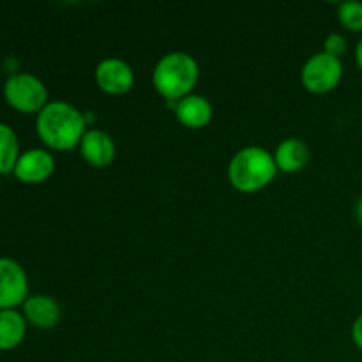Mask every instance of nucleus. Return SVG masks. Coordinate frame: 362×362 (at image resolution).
<instances>
[{
    "label": "nucleus",
    "instance_id": "16",
    "mask_svg": "<svg viewBox=\"0 0 362 362\" xmlns=\"http://www.w3.org/2000/svg\"><path fill=\"white\" fill-rule=\"evenodd\" d=\"M324 52L336 57V59H341L346 52V39L341 34L327 35V39L324 42Z\"/></svg>",
    "mask_w": 362,
    "mask_h": 362
},
{
    "label": "nucleus",
    "instance_id": "3",
    "mask_svg": "<svg viewBox=\"0 0 362 362\" xmlns=\"http://www.w3.org/2000/svg\"><path fill=\"white\" fill-rule=\"evenodd\" d=\"M276 172L274 154L262 147H244L230 161L228 179L235 189L257 193L272 182Z\"/></svg>",
    "mask_w": 362,
    "mask_h": 362
},
{
    "label": "nucleus",
    "instance_id": "1",
    "mask_svg": "<svg viewBox=\"0 0 362 362\" xmlns=\"http://www.w3.org/2000/svg\"><path fill=\"white\" fill-rule=\"evenodd\" d=\"M35 129L39 138L53 151H69L80 145L87 133L85 115L66 101H52L37 113Z\"/></svg>",
    "mask_w": 362,
    "mask_h": 362
},
{
    "label": "nucleus",
    "instance_id": "17",
    "mask_svg": "<svg viewBox=\"0 0 362 362\" xmlns=\"http://www.w3.org/2000/svg\"><path fill=\"white\" fill-rule=\"evenodd\" d=\"M352 338H354V343H356V345L362 350V315H361L359 318H357L356 322H354V325H352Z\"/></svg>",
    "mask_w": 362,
    "mask_h": 362
},
{
    "label": "nucleus",
    "instance_id": "19",
    "mask_svg": "<svg viewBox=\"0 0 362 362\" xmlns=\"http://www.w3.org/2000/svg\"><path fill=\"white\" fill-rule=\"evenodd\" d=\"M356 212H357V219H359V221H361V225H362V198H361L359 202H357Z\"/></svg>",
    "mask_w": 362,
    "mask_h": 362
},
{
    "label": "nucleus",
    "instance_id": "9",
    "mask_svg": "<svg viewBox=\"0 0 362 362\" xmlns=\"http://www.w3.org/2000/svg\"><path fill=\"white\" fill-rule=\"evenodd\" d=\"M81 158L95 168H105L115 159V141L101 129H87L80 141Z\"/></svg>",
    "mask_w": 362,
    "mask_h": 362
},
{
    "label": "nucleus",
    "instance_id": "11",
    "mask_svg": "<svg viewBox=\"0 0 362 362\" xmlns=\"http://www.w3.org/2000/svg\"><path fill=\"white\" fill-rule=\"evenodd\" d=\"M175 117L189 129L205 127L212 119V106L204 95L189 94L175 103Z\"/></svg>",
    "mask_w": 362,
    "mask_h": 362
},
{
    "label": "nucleus",
    "instance_id": "8",
    "mask_svg": "<svg viewBox=\"0 0 362 362\" xmlns=\"http://www.w3.org/2000/svg\"><path fill=\"white\" fill-rule=\"evenodd\" d=\"M55 172V159L45 148H30L21 152L13 173L25 184H41Z\"/></svg>",
    "mask_w": 362,
    "mask_h": 362
},
{
    "label": "nucleus",
    "instance_id": "15",
    "mask_svg": "<svg viewBox=\"0 0 362 362\" xmlns=\"http://www.w3.org/2000/svg\"><path fill=\"white\" fill-rule=\"evenodd\" d=\"M338 18L346 30L362 32V2L349 0V2L339 4Z\"/></svg>",
    "mask_w": 362,
    "mask_h": 362
},
{
    "label": "nucleus",
    "instance_id": "5",
    "mask_svg": "<svg viewBox=\"0 0 362 362\" xmlns=\"http://www.w3.org/2000/svg\"><path fill=\"white\" fill-rule=\"evenodd\" d=\"M341 59H336L325 52L315 53L303 67V85L313 94L331 92L341 81Z\"/></svg>",
    "mask_w": 362,
    "mask_h": 362
},
{
    "label": "nucleus",
    "instance_id": "7",
    "mask_svg": "<svg viewBox=\"0 0 362 362\" xmlns=\"http://www.w3.org/2000/svg\"><path fill=\"white\" fill-rule=\"evenodd\" d=\"M95 83L106 94L122 95L133 87L134 73L127 62L110 57L101 60L95 67Z\"/></svg>",
    "mask_w": 362,
    "mask_h": 362
},
{
    "label": "nucleus",
    "instance_id": "10",
    "mask_svg": "<svg viewBox=\"0 0 362 362\" xmlns=\"http://www.w3.org/2000/svg\"><path fill=\"white\" fill-rule=\"evenodd\" d=\"M23 317L37 329H53L60 322L59 303L48 296H28L23 303Z\"/></svg>",
    "mask_w": 362,
    "mask_h": 362
},
{
    "label": "nucleus",
    "instance_id": "12",
    "mask_svg": "<svg viewBox=\"0 0 362 362\" xmlns=\"http://www.w3.org/2000/svg\"><path fill=\"white\" fill-rule=\"evenodd\" d=\"M274 161L278 170L285 173L300 172L310 161V148L299 138H288L281 141L274 152Z\"/></svg>",
    "mask_w": 362,
    "mask_h": 362
},
{
    "label": "nucleus",
    "instance_id": "18",
    "mask_svg": "<svg viewBox=\"0 0 362 362\" xmlns=\"http://www.w3.org/2000/svg\"><path fill=\"white\" fill-rule=\"evenodd\" d=\"M356 60H357V64H359V67L362 69V37H361V41L357 42V48H356Z\"/></svg>",
    "mask_w": 362,
    "mask_h": 362
},
{
    "label": "nucleus",
    "instance_id": "14",
    "mask_svg": "<svg viewBox=\"0 0 362 362\" xmlns=\"http://www.w3.org/2000/svg\"><path fill=\"white\" fill-rule=\"evenodd\" d=\"M20 158V144L13 127L0 122V175L11 173Z\"/></svg>",
    "mask_w": 362,
    "mask_h": 362
},
{
    "label": "nucleus",
    "instance_id": "2",
    "mask_svg": "<svg viewBox=\"0 0 362 362\" xmlns=\"http://www.w3.org/2000/svg\"><path fill=\"white\" fill-rule=\"evenodd\" d=\"M200 67L197 60L184 52L166 53L156 64L152 81L159 95L168 101H180L191 94L198 83Z\"/></svg>",
    "mask_w": 362,
    "mask_h": 362
},
{
    "label": "nucleus",
    "instance_id": "4",
    "mask_svg": "<svg viewBox=\"0 0 362 362\" xmlns=\"http://www.w3.org/2000/svg\"><path fill=\"white\" fill-rule=\"evenodd\" d=\"M4 99L21 113H39L48 105V88L30 73H14L4 83Z\"/></svg>",
    "mask_w": 362,
    "mask_h": 362
},
{
    "label": "nucleus",
    "instance_id": "6",
    "mask_svg": "<svg viewBox=\"0 0 362 362\" xmlns=\"http://www.w3.org/2000/svg\"><path fill=\"white\" fill-rule=\"evenodd\" d=\"M28 299V278L16 260L0 257V310H16Z\"/></svg>",
    "mask_w": 362,
    "mask_h": 362
},
{
    "label": "nucleus",
    "instance_id": "13",
    "mask_svg": "<svg viewBox=\"0 0 362 362\" xmlns=\"http://www.w3.org/2000/svg\"><path fill=\"white\" fill-rule=\"evenodd\" d=\"M27 320L16 310H0V350L7 352L23 341Z\"/></svg>",
    "mask_w": 362,
    "mask_h": 362
}]
</instances>
